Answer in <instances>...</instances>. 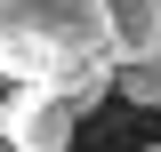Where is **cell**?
Masks as SVG:
<instances>
[{
    "label": "cell",
    "instance_id": "cell-5",
    "mask_svg": "<svg viewBox=\"0 0 161 152\" xmlns=\"http://www.w3.org/2000/svg\"><path fill=\"white\" fill-rule=\"evenodd\" d=\"M145 152H161V144H145Z\"/></svg>",
    "mask_w": 161,
    "mask_h": 152
},
{
    "label": "cell",
    "instance_id": "cell-6",
    "mask_svg": "<svg viewBox=\"0 0 161 152\" xmlns=\"http://www.w3.org/2000/svg\"><path fill=\"white\" fill-rule=\"evenodd\" d=\"M113 8H121V0H113Z\"/></svg>",
    "mask_w": 161,
    "mask_h": 152
},
{
    "label": "cell",
    "instance_id": "cell-1",
    "mask_svg": "<svg viewBox=\"0 0 161 152\" xmlns=\"http://www.w3.org/2000/svg\"><path fill=\"white\" fill-rule=\"evenodd\" d=\"M113 0H0V80L48 88L73 112L113 96Z\"/></svg>",
    "mask_w": 161,
    "mask_h": 152
},
{
    "label": "cell",
    "instance_id": "cell-3",
    "mask_svg": "<svg viewBox=\"0 0 161 152\" xmlns=\"http://www.w3.org/2000/svg\"><path fill=\"white\" fill-rule=\"evenodd\" d=\"M113 56L121 64H161V0H121L113 8Z\"/></svg>",
    "mask_w": 161,
    "mask_h": 152
},
{
    "label": "cell",
    "instance_id": "cell-7",
    "mask_svg": "<svg viewBox=\"0 0 161 152\" xmlns=\"http://www.w3.org/2000/svg\"><path fill=\"white\" fill-rule=\"evenodd\" d=\"M0 152H8V144H0Z\"/></svg>",
    "mask_w": 161,
    "mask_h": 152
},
{
    "label": "cell",
    "instance_id": "cell-4",
    "mask_svg": "<svg viewBox=\"0 0 161 152\" xmlns=\"http://www.w3.org/2000/svg\"><path fill=\"white\" fill-rule=\"evenodd\" d=\"M113 88L129 96L137 112H153V104H161V64H121V72H113Z\"/></svg>",
    "mask_w": 161,
    "mask_h": 152
},
{
    "label": "cell",
    "instance_id": "cell-2",
    "mask_svg": "<svg viewBox=\"0 0 161 152\" xmlns=\"http://www.w3.org/2000/svg\"><path fill=\"white\" fill-rule=\"evenodd\" d=\"M73 104L48 88H8L0 96V144L8 152H73Z\"/></svg>",
    "mask_w": 161,
    "mask_h": 152
}]
</instances>
